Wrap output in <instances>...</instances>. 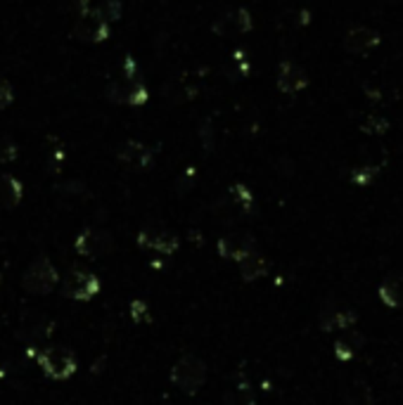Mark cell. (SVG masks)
I'll list each match as a JSON object with an SVG mask.
<instances>
[{"label":"cell","instance_id":"cell-1","mask_svg":"<svg viewBox=\"0 0 403 405\" xmlns=\"http://www.w3.org/2000/svg\"><path fill=\"white\" fill-rule=\"evenodd\" d=\"M171 382L183 391V394H197L207 382V365L197 356L178 358L171 367Z\"/></svg>","mask_w":403,"mask_h":405},{"label":"cell","instance_id":"cell-2","mask_svg":"<svg viewBox=\"0 0 403 405\" xmlns=\"http://www.w3.org/2000/svg\"><path fill=\"white\" fill-rule=\"evenodd\" d=\"M60 282V273L57 268L50 263V259L41 256L36 259L34 263L27 268L22 277V287L29 291V294H50V291L57 287Z\"/></svg>","mask_w":403,"mask_h":405},{"label":"cell","instance_id":"cell-3","mask_svg":"<svg viewBox=\"0 0 403 405\" xmlns=\"http://www.w3.org/2000/svg\"><path fill=\"white\" fill-rule=\"evenodd\" d=\"M150 92H147L145 83H140L135 76H123L119 81H111L107 85V99L116 104H133V107H140V104L147 102Z\"/></svg>","mask_w":403,"mask_h":405},{"label":"cell","instance_id":"cell-4","mask_svg":"<svg viewBox=\"0 0 403 405\" xmlns=\"http://www.w3.org/2000/svg\"><path fill=\"white\" fill-rule=\"evenodd\" d=\"M100 291V280L90 270H71L62 282V294L76 301H90Z\"/></svg>","mask_w":403,"mask_h":405},{"label":"cell","instance_id":"cell-5","mask_svg":"<svg viewBox=\"0 0 403 405\" xmlns=\"http://www.w3.org/2000/svg\"><path fill=\"white\" fill-rule=\"evenodd\" d=\"M74 36L83 43H102L109 39V22L97 10L81 12L74 27Z\"/></svg>","mask_w":403,"mask_h":405},{"label":"cell","instance_id":"cell-6","mask_svg":"<svg viewBox=\"0 0 403 405\" xmlns=\"http://www.w3.org/2000/svg\"><path fill=\"white\" fill-rule=\"evenodd\" d=\"M39 365L53 379H69L76 372V360L64 348H48V351H43L39 356Z\"/></svg>","mask_w":403,"mask_h":405},{"label":"cell","instance_id":"cell-7","mask_svg":"<svg viewBox=\"0 0 403 405\" xmlns=\"http://www.w3.org/2000/svg\"><path fill=\"white\" fill-rule=\"evenodd\" d=\"M76 252L86 259H97L111 252V238L104 230L88 228L76 238Z\"/></svg>","mask_w":403,"mask_h":405},{"label":"cell","instance_id":"cell-8","mask_svg":"<svg viewBox=\"0 0 403 405\" xmlns=\"http://www.w3.org/2000/svg\"><path fill=\"white\" fill-rule=\"evenodd\" d=\"M138 245L142 249H150V252L173 254L178 249V238L164 228H142L138 233Z\"/></svg>","mask_w":403,"mask_h":405},{"label":"cell","instance_id":"cell-9","mask_svg":"<svg viewBox=\"0 0 403 405\" xmlns=\"http://www.w3.org/2000/svg\"><path fill=\"white\" fill-rule=\"evenodd\" d=\"M252 252H257V242H254L252 235L233 233V235H226V238L219 240V254L223 259L242 261L245 256H250Z\"/></svg>","mask_w":403,"mask_h":405},{"label":"cell","instance_id":"cell-10","mask_svg":"<svg viewBox=\"0 0 403 405\" xmlns=\"http://www.w3.org/2000/svg\"><path fill=\"white\" fill-rule=\"evenodd\" d=\"M375 46H380V34L370 27H353L344 36V48L351 55H368Z\"/></svg>","mask_w":403,"mask_h":405},{"label":"cell","instance_id":"cell-11","mask_svg":"<svg viewBox=\"0 0 403 405\" xmlns=\"http://www.w3.org/2000/svg\"><path fill=\"white\" fill-rule=\"evenodd\" d=\"M308 85V76L301 67H296L294 62L285 60L280 62V69H278V88L285 95H294V92L303 90Z\"/></svg>","mask_w":403,"mask_h":405},{"label":"cell","instance_id":"cell-12","mask_svg":"<svg viewBox=\"0 0 403 405\" xmlns=\"http://www.w3.org/2000/svg\"><path fill=\"white\" fill-rule=\"evenodd\" d=\"M212 29H214L219 36H226L231 29H233V31H240V34H247V31L252 29V17H250V12H247L245 8H238V10L228 12V15L219 17V20L214 22Z\"/></svg>","mask_w":403,"mask_h":405},{"label":"cell","instance_id":"cell-13","mask_svg":"<svg viewBox=\"0 0 403 405\" xmlns=\"http://www.w3.org/2000/svg\"><path fill=\"white\" fill-rule=\"evenodd\" d=\"M154 159V149L142 145L138 140H128L126 145L119 149V161L128 166H135V168H145L150 166V161Z\"/></svg>","mask_w":403,"mask_h":405},{"label":"cell","instance_id":"cell-14","mask_svg":"<svg viewBox=\"0 0 403 405\" xmlns=\"http://www.w3.org/2000/svg\"><path fill=\"white\" fill-rule=\"evenodd\" d=\"M380 301L389 308H403V273H394L380 284Z\"/></svg>","mask_w":403,"mask_h":405},{"label":"cell","instance_id":"cell-15","mask_svg":"<svg viewBox=\"0 0 403 405\" xmlns=\"http://www.w3.org/2000/svg\"><path fill=\"white\" fill-rule=\"evenodd\" d=\"M358 315L353 310H337V308H325L320 313V327L325 332H334V329H351L356 325Z\"/></svg>","mask_w":403,"mask_h":405},{"label":"cell","instance_id":"cell-16","mask_svg":"<svg viewBox=\"0 0 403 405\" xmlns=\"http://www.w3.org/2000/svg\"><path fill=\"white\" fill-rule=\"evenodd\" d=\"M24 188L17 178L0 173V209H15L22 202Z\"/></svg>","mask_w":403,"mask_h":405},{"label":"cell","instance_id":"cell-17","mask_svg":"<svg viewBox=\"0 0 403 405\" xmlns=\"http://www.w3.org/2000/svg\"><path fill=\"white\" fill-rule=\"evenodd\" d=\"M238 263H240L242 277H245L247 282L264 277V275H266V270H268V263H266V259H264V256H259L257 252H252L250 256H245L242 261H238Z\"/></svg>","mask_w":403,"mask_h":405},{"label":"cell","instance_id":"cell-18","mask_svg":"<svg viewBox=\"0 0 403 405\" xmlns=\"http://www.w3.org/2000/svg\"><path fill=\"white\" fill-rule=\"evenodd\" d=\"M344 396L349 405H373V389H370L365 382H361V379H356V382H351L346 386Z\"/></svg>","mask_w":403,"mask_h":405},{"label":"cell","instance_id":"cell-19","mask_svg":"<svg viewBox=\"0 0 403 405\" xmlns=\"http://www.w3.org/2000/svg\"><path fill=\"white\" fill-rule=\"evenodd\" d=\"M228 202H231V207H235L242 214H247V211H252V192L245 188V185H233L231 192H228Z\"/></svg>","mask_w":403,"mask_h":405},{"label":"cell","instance_id":"cell-20","mask_svg":"<svg viewBox=\"0 0 403 405\" xmlns=\"http://www.w3.org/2000/svg\"><path fill=\"white\" fill-rule=\"evenodd\" d=\"M17 154H20V149H17L15 140H12L8 133H0V164L15 161Z\"/></svg>","mask_w":403,"mask_h":405},{"label":"cell","instance_id":"cell-21","mask_svg":"<svg viewBox=\"0 0 403 405\" xmlns=\"http://www.w3.org/2000/svg\"><path fill=\"white\" fill-rule=\"evenodd\" d=\"M361 344H353L351 336H346V339H339L337 344H334V356H337L339 360H351L353 356H356V348Z\"/></svg>","mask_w":403,"mask_h":405},{"label":"cell","instance_id":"cell-22","mask_svg":"<svg viewBox=\"0 0 403 405\" xmlns=\"http://www.w3.org/2000/svg\"><path fill=\"white\" fill-rule=\"evenodd\" d=\"M97 12H100L107 22H116V20H121V3L119 0H102Z\"/></svg>","mask_w":403,"mask_h":405},{"label":"cell","instance_id":"cell-23","mask_svg":"<svg viewBox=\"0 0 403 405\" xmlns=\"http://www.w3.org/2000/svg\"><path fill=\"white\" fill-rule=\"evenodd\" d=\"M387 128H389V121L382 119V116H370V119L363 123V130H368V133H375V135H382Z\"/></svg>","mask_w":403,"mask_h":405},{"label":"cell","instance_id":"cell-24","mask_svg":"<svg viewBox=\"0 0 403 405\" xmlns=\"http://www.w3.org/2000/svg\"><path fill=\"white\" fill-rule=\"evenodd\" d=\"M373 178H375V168H358V171L351 173V180H353V183H358V185L370 183Z\"/></svg>","mask_w":403,"mask_h":405},{"label":"cell","instance_id":"cell-25","mask_svg":"<svg viewBox=\"0 0 403 405\" xmlns=\"http://www.w3.org/2000/svg\"><path fill=\"white\" fill-rule=\"evenodd\" d=\"M12 97H15V95H12V85L5 78H0V111H3L12 102Z\"/></svg>","mask_w":403,"mask_h":405}]
</instances>
